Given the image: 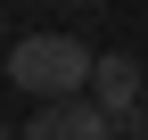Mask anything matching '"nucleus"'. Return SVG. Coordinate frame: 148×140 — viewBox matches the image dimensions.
Masks as SVG:
<instances>
[{
    "label": "nucleus",
    "mask_w": 148,
    "mask_h": 140,
    "mask_svg": "<svg viewBox=\"0 0 148 140\" xmlns=\"http://www.w3.org/2000/svg\"><path fill=\"white\" fill-rule=\"evenodd\" d=\"M90 74H99V49L74 41V33H25L8 49V82L25 99H82Z\"/></svg>",
    "instance_id": "f257e3e1"
},
{
    "label": "nucleus",
    "mask_w": 148,
    "mask_h": 140,
    "mask_svg": "<svg viewBox=\"0 0 148 140\" xmlns=\"http://www.w3.org/2000/svg\"><path fill=\"white\" fill-rule=\"evenodd\" d=\"M16 140H115V115H107L90 91H82V99H41Z\"/></svg>",
    "instance_id": "7ed1b4c3"
},
{
    "label": "nucleus",
    "mask_w": 148,
    "mask_h": 140,
    "mask_svg": "<svg viewBox=\"0 0 148 140\" xmlns=\"http://www.w3.org/2000/svg\"><path fill=\"white\" fill-rule=\"evenodd\" d=\"M0 140H16V132H0Z\"/></svg>",
    "instance_id": "20e7f679"
},
{
    "label": "nucleus",
    "mask_w": 148,
    "mask_h": 140,
    "mask_svg": "<svg viewBox=\"0 0 148 140\" xmlns=\"http://www.w3.org/2000/svg\"><path fill=\"white\" fill-rule=\"evenodd\" d=\"M90 99L115 115V140H148V107H140V58L107 49V58H99V74H90Z\"/></svg>",
    "instance_id": "f03ea898"
}]
</instances>
